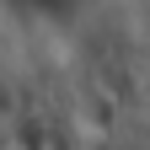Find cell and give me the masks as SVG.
I'll return each mask as SVG.
<instances>
[{
	"label": "cell",
	"instance_id": "6da1fadb",
	"mask_svg": "<svg viewBox=\"0 0 150 150\" xmlns=\"http://www.w3.org/2000/svg\"><path fill=\"white\" fill-rule=\"evenodd\" d=\"M16 11H27V16H38V22H70V16H81L91 0H11Z\"/></svg>",
	"mask_w": 150,
	"mask_h": 150
}]
</instances>
